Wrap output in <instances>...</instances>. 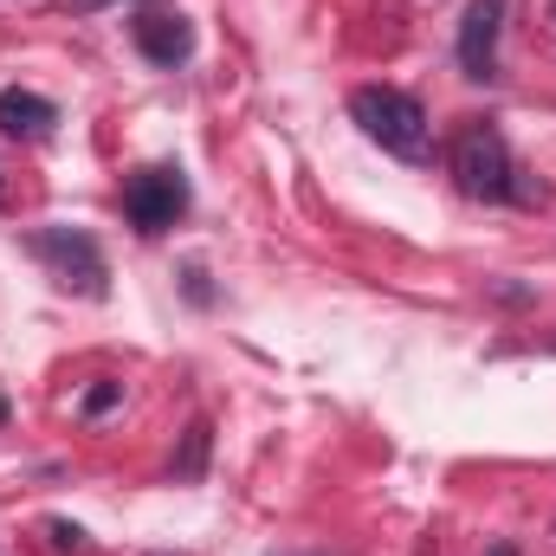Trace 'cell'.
I'll return each mask as SVG.
<instances>
[{
    "label": "cell",
    "mask_w": 556,
    "mask_h": 556,
    "mask_svg": "<svg viewBox=\"0 0 556 556\" xmlns=\"http://www.w3.org/2000/svg\"><path fill=\"white\" fill-rule=\"evenodd\" d=\"M124 214L137 233H168L181 214H188V175L168 168V162H149L124 181Z\"/></svg>",
    "instance_id": "obj_4"
},
{
    "label": "cell",
    "mask_w": 556,
    "mask_h": 556,
    "mask_svg": "<svg viewBox=\"0 0 556 556\" xmlns=\"http://www.w3.org/2000/svg\"><path fill=\"white\" fill-rule=\"evenodd\" d=\"M117 402H124V382H98V389H85L78 408H85V420H98V415H111Z\"/></svg>",
    "instance_id": "obj_9"
},
{
    "label": "cell",
    "mask_w": 556,
    "mask_h": 556,
    "mask_svg": "<svg viewBox=\"0 0 556 556\" xmlns=\"http://www.w3.org/2000/svg\"><path fill=\"white\" fill-rule=\"evenodd\" d=\"M46 531H52V544H59V551H85V531H78V525H65V518H52Z\"/></svg>",
    "instance_id": "obj_10"
},
{
    "label": "cell",
    "mask_w": 556,
    "mask_h": 556,
    "mask_svg": "<svg viewBox=\"0 0 556 556\" xmlns=\"http://www.w3.org/2000/svg\"><path fill=\"white\" fill-rule=\"evenodd\" d=\"M188 298H194V304H207V273H201V266H188Z\"/></svg>",
    "instance_id": "obj_11"
},
{
    "label": "cell",
    "mask_w": 556,
    "mask_h": 556,
    "mask_svg": "<svg viewBox=\"0 0 556 556\" xmlns=\"http://www.w3.org/2000/svg\"><path fill=\"white\" fill-rule=\"evenodd\" d=\"M26 253L59 278L65 291H78V298H104V291H111L104 247H98L85 227H39V233H26Z\"/></svg>",
    "instance_id": "obj_3"
},
{
    "label": "cell",
    "mask_w": 556,
    "mask_h": 556,
    "mask_svg": "<svg viewBox=\"0 0 556 556\" xmlns=\"http://www.w3.org/2000/svg\"><path fill=\"white\" fill-rule=\"evenodd\" d=\"M130 39H137V52L149 65H162V72H175V65H188L194 59V26L181 20V13H162V7H149L130 20Z\"/></svg>",
    "instance_id": "obj_6"
},
{
    "label": "cell",
    "mask_w": 556,
    "mask_h": 556,
    "mask_svg": "<svg viewBox=\"0 0 556 556\" xmlns=\"http://www.w3.org/2000/svg\"><path fill=\"white\" fill-rule=\"evenodd\" d=\"M350 117L363 124V137L382 142L395 162H415V168L433 162V124H427L420 98H408V91H395V85H363V91H350Z\"/></svg>",
    "instance_id": "obj_2"
},
{
    "label": "cell",
    "mask_w": 556,
    "mask_h": 556,
    "mask_svg": "<svg viewBox=\"0 0 556 556\" xmlns=\"http://www.w3.org/2000/svg\"><path fill=\"white\" fill-rule=\"evenodd\" d=\"M492 556H518V544H492Z\"/></svg>",
    "instance_id": "obj_12"
},
{
    "label": "cell",
    "mask_w": 556,
    "mask_h": 556,
    "mask_svg": "<svg viewBox=\"0 0 556 556\" xmlns=\"http://www.w3.org/2000/svg\"><path fill=\"white\" fill-rule=\"evenodd\" d=\"M59 124V104L52 98H39V91H26V85H13V91H0V137H46Z\"/></svg>",
    "instance_id": "obj_7"
},
{
    "label": "cell",
    "mask_w": 556,
    "mask_h": 556,
    "mask_svg": "<svg viewBox=\"0 0 556 556\" xmlns=\"http://www.w3.org/2000/svg\"><path fill=\"white\" fill-rule=\"evenodd\" d=\"M207 446H214V420L194 415L188 433H181V453H175V479H181V485H194V479L207 472Z\"/></svg>",
    "instance_id": "obj_8"
},
{
    "label": "cell",
    "mask_w": 556,
    "mask_h": 556,
    "mask_svg": "<svg viewBox=\"0 0 556 556\" xmlns=\"http://www.w3.org/2000/svg\"><path fill=\"white\" fill-rule=\"evenodd\" d=\"M446 168H453V181H459V194H472V201H518L525 188H518V162H511V142L498 124H485V117H466L453 142H446Z\"/></svg>",
    "instance_id": "obj_1"
},
{
    "label": "cell",
    "mask_w": 556,
    "mask_h": 556,
    "mask_svg": "<svg viewBox=\"0 0 556 556\" xmlns=\"http://www.w3.org/2000/svg\"><path fill=\"white\" fill-rule=\"evenodd\" d=\"M498 33H505V0H466V13H459V72L472 85L498 78Z\"/></svg>",
    "instance_id": "obj_5"
}]
</instances>
